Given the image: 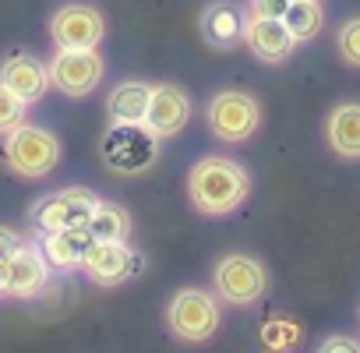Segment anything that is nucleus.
<instances>
[{
  "label": "nucleus",
  "mask_w": 360,
  "mask_h": 353,
  "mask_svg": "<svg viewBox=\"0 0 360 353\" xmlns=\"http://www.w3.org/2000/svg\"><path fill=\"white\" fill-rule=\"evenodd\" d=\"M18 244H22V237H18L11 226H0V255H11Z\"/></svg>",
  "instance_id": "nucleus-26"
},
{
  "label": "nucleus",
  "mask_w": 360,
  "mask_h": 353,
  "mask_svg": "<svg viewBox=\"0 0 360 353\" xmlns=\"http://www.w3.org/2000/svg\"><path fill=\"white\" fill-rule=\"evenodd\" d=\"M205 120H209V131L219 138V141H248L255 131H258V120H262V110H258V99L248 96V92H237V89H226V92H216L209 99V110H205Z\"/></svg>",
  "instance_id": "nucleus-5"
},
{
  "label": "nucleus",
  "mask_w": 360,
  "mask_h": 353,
  "mask_svg": "<svg viewBox=\"0 0 360 353\" xmlns=\"http://www.w3.org/2000/svg\"><path fill=\"white\" fill-rule=\"evenodd\" d=\"M103 159L117 173H141L159 155V134L148 124H113L103 138Z\"/></svg>",
  "instance_id": "nucleus-3"
},
{
  "label": "nucleus",
  "mask_w": 360,
  "mask_h": 353,
  "mask_svg": "<svg viewBox=\"0 0 360 353\" xmlns=\"http://www.w3.org/2000/svg\"><path fill=\"white\" fill-rule=\"evenodd\" d=\"M286 8L290 0H251V15H262V18H283Z\"/></svg>",
  "instance_id": "nucleus-24"
},
{
  "label": "nucleus",
  "mask_w": 360,
  "mask_h": 353,
  "mask_svg": "<svg viewBox=\"0 0 360 353\" xmlns=\"http://www.w3.org/2000/svg\"><path fill=\"white\" fill-rule=\"evenodd\" d=\"M212 283H216V297L219 300H226L233 307H248V304H255V300L265 297L269 272L251 255H226V258L216 262Z\"/></svg>",
  "instance_id": "nucleus-4"
},
{
  "label": "nucleus",
  "mask_w": 360,
  "mask_h": 353,
  "mask_svg": "<svg viewBox=\"0 0 360 353\" xmlns=\"http://www.w3.org/2000/svg\"><path fill=\"white\" fill-rule=\"evenodd\" d=\"M85 226H89L92 240H127L131 237V216L117 202H96Z\"/></svg>",
  "instance_id": "nucleus-19"
},
{
  "label": "nucleus",
  "mask_w": 360,
  "mask_h": 353,
  "mask_svg": "<svg viewBox=\"0 0 360 353\" xmlns=\"http://www.w3.org/2000/svg\"><path fill=\"white\" fill-rule=\"evenodd\" d=\"M8 279H11V255H0V293H8Z\"/></svg>",
  "instance_id": "nucleus-27"
},
{
  "label": "nucleus",
  "mask_w": 360,
  "mask_h": 353,
  "mask_svg": "<svg viewBox=\"0 0 360 353\" xmlns=\"http://www.w3.org/2000/svg\"><path fill=\"white\" fill-rule=\"evenodd\" d=\"M4 159L15 173L22 176H32V181H39V176L53 173V166L60 162V141L57 134L43 131V127H32V124H18L15 131L4 134Z\"/></svg>",
  "instance_id": "nucleus-2"
},
{
  "label": "nucleus",
  "mask_w": 360,
  "mask_h": 353,
  "mask_svg": "<svg viewBox=\"0 0 360 353\" xmlns=\"http://www.w3.org/2000/svg\"><path fill=\"white\" fill-rule=\"evenodd\" d=\"M25 110H29V103L0 82V134H8L18 124H25Z\"/></svg>",
  "instance_id": "nucleus-22"
},
{
  "label": "nucleus",
  "mask_w": 360,
  "mask_h": 353,
  "mask_svg": "<svg viewBox=\"0 0 360 353\" xmlns=\"http://www.w3.org/2000/svg\"><path fill=\"white\" fill-rule=\"evenodd\" d=\"M283 25L290 29V36H293L297 46H300V43H311V39L321 32L325 11H321L318 0H290V8L283 11Z\"/></svg>",
  "instance_id": "nucleus-20"
},
{
  "label": "nucleus",
  "mask_w": 360,
  "mask_h": 353,
  "mask_svg": "<svg viewBox=\"0 0 360 353\" xmlns=\"http://www.w3.org/2000/svg\"><path fill=\"white\" fill-rule=\"evenodd\" d=\"M50 68V82L64 92V96H89L99 82H103V57L96 50H57V57L46 64Z\"/></svg>",
  "instance_id": "nucleus-9"
},
{
  "label": "nucleus",
  "mask_w": 360,
  "mask_h": 353,
  "mask_svg": "<svg viewBox=\"0 0 360 353\" xmlns=\"http://www.w3.org/2000/svg\"><path fill=\"white\" fill-rule=\"evenodd\" d=\"M0 82H4L11 92H18L29 106L39 103V99L46 96V89L53 85V82H50V68H46L43 60L29 57V53H15V57H8L4 68H0Z\"/></svg>",
  "instance_id": "nucleus-13"
},
{
  "label": "nucleus",
  "mask_w": 360,
  "mask_h": 353,
  "mask_svg": "<svg viewBox=\"0 0 360 353\" xmlns=\"http://www.w3.org/2000/svg\"><path fill=\"white\" fill-rule=\"evenodd\" d=\"M169 332L176 339H188V342H202L219 328V304L212 293L205 290H176L166 311Z\"/></svg>",
  "instance_id": "nucleus-6"
},
{
  "label": "nucleus",
  "mask_w": 360,
  "mask_h": 353,
  "mask_svg": "<svg viewBox=\"0 0 360 353\" xmlns=\"http://www.w3.org/2000/svg\"><path fill=\"white\" fill-rule=\"evenodd\" d=\"M244 43L265 64H283L297 50V39L290 36V29L283 25V18H262V15H248Z\"/></svg>",
  "instance_id": "nucleus-12"
},
{
  "label": "nucleus",
  "mask_w": 360,
  "mask_h": 353,
  "mask_svg": "<svg viewBox=\"0 0 360 353\" xmlns=\"http://www.w3.org/2000/svg\"><path fill=\"white\" fill-rule=\"evenodd\" d=\"M318 349H325V353H335V349H360V342L356 339H346V335H328V339H321V346Z\"/></svg>",
  "instance_id": "nucleus-25"
},
{
  "label": "nucleus",
  "mask_w": 360,
  "mask_h": 353,
  "mask_svg": "<svg viewBox=\"0 0 360 353\" xmlns=\"http://www.w3.org/2000/svg\"><path fill=\"white\" fill-rule=\"evenodd\" d=\"M325 138L339 159H360V103H339L325 120Z\"/></svg>",
  "instance_id": "nucleus-17"
},
{
  "label": "nucleus",
  "mask_w": 360,
  "mask_h": 353,
  "mask_svg": "<svg viewBox=\"0 0 360 353\" xmlns=\"http://www.w3.org/2000/svg\"><path fill=\"white\" fill-rule=\"evenodd\" d=\"M188 195L202 216H226L248 202L251 176L240 162L226 155H205L188 173Z\"/></svg>",
  "instance_id": "nucleus-1"
},
{
  "label": "nucleus",
  "mask_w": 360,
  "mask_h": 353,
  "mask_svg": "<svg viewBox=\"0 0 360 353\" xmlns=\"http://www.w3.org/2000/svg\"><path fill=\"white\" fill-rule=\"evenodd\" d=\"M335 46H339V57H342L349 68H360V18H349V22L339 25Z\"/></svg>",
  "instance_id": "nucleus-23"
},
{
  "label": "nucleus",
  "mask_w": 360,
  "mask_h": 353,
  "mask_svg": "<svg viewBox=\"0 0 360 353\" xmlns=\"http://www.w3.org/2000/svg\"><path fill=\"white\" fill-rule=\"evenodd\" d=\"M148 99H152V85H145V82H120L110 92V99H106L110 124H145Z\"/></svg>",
  "instance_id": "nucleus-18"
},
{
  "label": "nucleus",
  "mask_w": 360,
  "mask_h": 353,
  "mask_svg": "<svg viewBox=\"0 0 360 353\" xmlns=\"http://www.w3.org/2000/svg\"><path fill=\"white\" fill-rule=\"evenodd\" d=\"M78 269H85V276L96 286H120L141 272V255L127 248L124 240H92Z\"/></svg>",
  "instance_id": "nucleus-7"
},
{
  "label": "nucleus",
  "mask_w": 360,
  "mask_h": 353,
  "mask_svg": "<svg viewBox=\"0 0 360 353\" xmlns=\"http://www.w3.org/2000/svg\"><path fill=\"white\" fill-rule=\"evenodd\" d=\"M50 36L60 50H96L106 36L103 15L89 4H68L53 15Z\"/></svg>",
  "instance_id": "nucleus-10"
},
{
  "label": "nucleus",
  "mask_w": 360,
  "mask_h": 353,
  "mask_svg": "<svg viewBox=\"0 0 360 353\" xmlns=\"http://www.w3.org/2000/svg\"><path fill=\"white\" fill-rule=\"evenodd\" d=\"M191 120V96L173 85V82H162V85H152V99H148V113H145V124L159 134V138H173L188 127Z\"/></svg>",
  "instance_id": "nucleus-11"
},
{
  "label": "nucleus",
  "mask_w": 360,
  "mask_h": 353,
  "mask_svg": "<svg viewBox=\"0 0 360 353\" xmlns=\"http://www.w3.org/2000/svg\"><path fill=\"white\" fill-rule=\"evenodd\" d=\"M46 276H50V265L39 251V244H18L11 251V279H8V293L11 297H36L43 286H46Z\"/></svg>",
  "instance_id": "nucleus-14"
},
{
  "label": "nucleus",
  "mask_w": 360,
  "mask_h": 353,
  "mask_svg": "<svg viewBox=\"0 0 360 353\" xmlns=\"http://www.w3.org/2000/svg\"><path fill=\"white\" fill-rule=\"evenodd\" d=\"M300 339H304V328L290 318H269L262 325V342L269 349H293V346H300Z\"/></svg>",
  "instance_id": "nucleus-21"
},
{
  "label": "nucleus",
  "mask_w": 360,
  "mask_h": 353,
  "mask_svg": "<svg viewBox=\"0 0 360 353\" xmlns=\"http://www.w3.org/2000/svg\"><path fill=\"white\" fill-rule=\"evenodd\" d=\"M244 29H248V15L230 0H216L202 15V36L216 50H233L237 43H244Z\"/></svg>",
  "instance_id": "nucleus-15"
},
{
  "label": "nucleus",
  "mask_w": 360,
  "mask_h": 353,
  "mask_svg": "<svg viewBox=\"0 0 360 353\" xmlns=\"http://www.w3.org/2000/svg\"><path fill=\"white\" fill-rule=\"evenodd\" d=\"M89 244H92V233H89L85 223L82 226H71V230H53V233H43L39 237V251H43V258H46L50 269H78Z\"/></svg>",
  "instance_id": "nucleus-16"
},
{
  "label": "nucleus",
  "mask_w": 360,
  "mask_h": 353,
  "mask_svg": "<svg viewBox=\"0 0 360 353\" xmlns=\"http://www.w3.org/2000/svg\"><path fill=\"white\" fill-rule=\"evenodd\" d=\"M96 195L89 188H68L57 195H46L32 205V223L39 233H53V230H71L89 223L92 209H96Z\"/></svg>",
  "instance_id": "nucleus-8"
}]
</instances>
